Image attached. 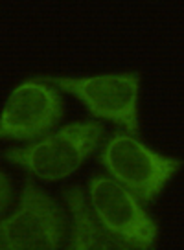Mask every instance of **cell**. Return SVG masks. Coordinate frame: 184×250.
<instances>
[{"instance_id": "obj_1", "label": "cell", "mask_w": 184, "mask_h": 250, "mask_svg": "<svg viewBox=\"0 0 184 250\" xmlns=\"http://www.w3.org/2000/svg\"><path fill=\"white\" fill-rule=\"evenodd\" d=\"M101 134L103 127L98 122H77L23 147L9 149L6 158L37 179L57 182L69 179L85 164L98 147Z\"/></svg>"}, {"instance_id": "obj_2", "label": "cell", "mask_w": 184, "mask_h": 250, "mask_svg": "<svg viewBox=\"0 0 184 250\" xmlns=\"http://www.w3.org/2000/svg\"><path fill=\"white\" fill-rule=\"evenodd\" d=\"M101 164L109 171V179L129 189L140 201H153L179 169L181 162L164 156L135 134L116 133L101 149Z\"/></svg>"}, {"instance_id": "obj_3", "label": "cell", "mask_w": 184, "mask_h": 250, "mask_svg": "<svg viewBox=\"0 0 184 250\" xmlns=\"http://www.w3.org/2000/svg\"><path fill=\"white\" fill-rule=\"evenodd\" d=\"M59 90L76 96L96 118L123 127L129 134L138 131V90L140 78L135 72L100 76H46Z\"/></svg>"}, {"instance_id": "obj_4", "label": "cell", "mask_w": 184, "mask_h": 250, "mask_svg": "<svg viewBox=\"0 0 184 250\" xmlns=\"http://www.w3.org/2000/svg\"><path fill=\"white\" fill-rule=\"evenodd\" d=\"M89 208L101 227L138 250L153 249L159 228L135 193L109 177L89 184Z\"/></svg>"}, {"instance_id": "obj_5", "label": "cell", "mask_w": 184, "mask_h": 250, "mask_svg": "<svg viewBox=\"0 0 184 250\" xmlns=\"http://www.w3.org/2000/svg\"><path fill=\"white\" fill-rule=\"evenodd\" d=\"M63 237L61 208L33 182L24 186L17 210L0 219L4 250H59Z\"/></svg>"}, {"instance_id": "obj_6", "label": "cell", "mask_w": 184, "mask_h": 250, "mask_svg": "<svg viewBox=\"0 0 184 250\" xmlns=\"http://www.w3.org/2000/svg\"><path fill=\"white\" fill-rule=\"evenodd\" d=\"M63 100L45 78H31L15 86L0 112V140H39L59 124Z\"/></svg>"}, {"instance_id": "obj_7", "label": "cell", "mask_w": 184, "mask_h": 250, "mask_svg": "<svg viewBox=\"0 0 184 250\" xmlns=\"http://www.w3.org/2000/svg\"><path fill=\"white\" fill-rule=\"evenodd\" d=\"M65 203L72 215L69 245L65 250H131L127 243L96 221L81 188H70L65 193Z\"/></svg>"}, {"instance_id": "obj_8", "label": "cell", "mask_w": 184, "mask_h": 250, "mask_svg": "<svg viewBox=\"0 0 184 250\" xmlns=\"http://www.w3.org/2000/svg\"><path fill=\"white\" fill-rule=\"evenodd\" d=\"M9 203H11V184L0 169V215L8 210Z\"/></svg>"}, {"instance_id": "obj_9", "label": "cell", "mask_w": 184, "mask_h": 250, "mask_svg": "<svg viewBox=\"0 0 184 250\" xmlns=\"http://www.w3.org/2000/svg\"><path fill=\"white\" fill-rule=\"evenodd\" d=\"M0 250H4V247H2V243H0Z\"/></svg>"}]
</instances>
